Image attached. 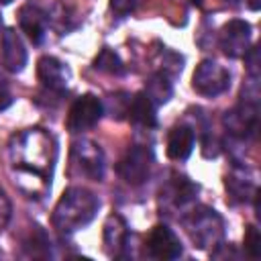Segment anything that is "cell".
Listing matches in <instances>:
<instances>
[{
  "instance_id": "obj_11",
  "label": "cell",
  "mask_w": 261,
  "mask_h": 261,
  "mask_svg": "<svg viewBox=\"0 0 261 261\" xmlns=\"http://www.w3.org/2000/svg\"><path fill=\"white\" fill-rule=\"evenodd\" d=\"M147 249L149 255L155 259H177L181 255V243L177 234L165 224H159L151 230L147 239Z\"/></svg>"
},
{
  "instance_id": "obj_8",
  "label": "cell",
  "mask_w": 261,
  "mask_h": 261,
  "mask_svg": "<svg viewBox=\"0 0 261 261\" xmlns=\"http://www.w3.org/2000/svg\"><path fill=\"white\" fill-rule=\"evenodd\" d=\"M73 163L80 167L84 175H88L94 181H100L104 177V153L92 141L82 139L73 145Z\"/></svg>"
},
{
  "instance_id": "obj_16",
  "label": "cell",
  "mask_w": 261,
  "mask_h": 261,
  "mask_svg": "<svg viewBox=\"0 0 261 261\" xmlns=\"http://www.w3.org/2000/svg\"><path fill=\"white\" fill-rule=\"evenodd\" d=\"M155 104L143 94V92H139V94H135L133 98H130V102H128V108H126V114L130 116V120L133 122H137V124H141V126H147V128H151V126H155L157 124V114H155Z\"/></svg>"
},
{
  "instance_id": "obj_21",
  "label": "cell",
  "mask_w": 261,
  "mask_h": 261,
  "mask_svg": "<svg viewBox=\"0 0 261 261\" xmlns=\"http://www.w3.org/2000/svg\"><path fill=\"white\" fill-rule=\"evenodd\" d=\"M226 188L230 190L232 196H237V198H241V200H245V194L255 192V186H253V184H245V175H243V173H241V175L232 173L230 177H226Z\"/></svg>"
},
{
  "instance_id": "obj_20",
  "label": "cell",
  "mask_w": 261,
  "mask_h": 261,
  "mask_svg": "<svg viewBox=\"0 0 261 261\" xmlns=\"http://www.w3.org/2000/svg\"><path fill=\"white\" fill-rule=\"evenodd\" d=\"M94 69L104 71V73H112V75H120V73L124 71V65H122L120 57H118L112 49L104 47V49L98 53V57L94 59Z\"/></svg>"
},
{
  "instance_id": "obj_4",
  "label": "cell",
  "mask_w": 261,
  "mask_h": 261,
  "mask_svg": "<svg viewBox=\"0 0 261 261\" xmlns=\"http://www.w3.org/2000/svg\"><path fill=\"white\" fill-rule=\"evenodd\" d=\"M230 86V73L226 67L212 59H204L196 65L192 75V88L206 98H214L222 92H226Z\"/></svg>"
},
{
  "instance_id": "obj_26",
  "label": "cell",
  "mask_w": 261,
  "mask_h": 261,
  "mask_svg": "<svg viewBox=\"0 0 261 261\" xmlns=\"http://www.w3.org/2000/svg\"><path fill=\"white\" fill-rule=\"evenodd\" d=\"M249 6H251V10H259L261 0H249Z\"/></svg>"
},
{
  "instance_id": "obj_17",
  "label": "cell",
  "mask_w": 261,
  "mask_h": 261,
  "mask_svg": "<svg viewBox=\"0 0 261 261\" xmlns=\"http://www.w3.org/2000/svg\"><path fill=\"white\" fill-rule=\"evenodd\" d=\"M196 186L188 179V177H184V175H173V179H169L167 181V186L161 190V196L165 198V200H169L173 206H184V204H188L194 196H196Z\"/></svg>"
},
{
  "instance_id": "obj_14",
  "label": "cell",
  "mask_w": 261,
  "mask_h": 261,
  "mask_svg": "<svg viewBox=\"0 0 261 261\" xmlns=\"http://www.w3.org/2000/svg\"><path fill=\"white\" fill-rule=\"evenodd\" d=\"M194 151V133L188 126L171 128L167 137V157L173 161H184Z\"/></svg>"
},
{
  "instance_id": "obj_28",
  "label": "cell",
  "mask_w": 261,
  "mask_h": 261,
  "mask_svg": "<svg viewBox=\"0 0 261 261\" xmlns=\"http://www.w3.org/2000/svg\"><path fill=\"white\" fill-rule=\"evenodd\" d=\"M0 24H2V16H0Z\"/></svg>"
},
{
  "instance_id": "obj_27",
  "label": "cell",
  "mask_w": 261,
  "mask_h": 261,
  "mask_svg": "<svg viewBox=\"0 0 261 261\" xmlns=\"http://www.w3.org/2000/svg\"><path fill=\"white\" fill-rule=\"evenodd\" d=\"M10 2H14V0H0V4H10Z\"/></svg>"
},
{
  "instance_id": "obj_1",
  "label": "cell",
  "mask_w": 261,
  "mask_h": 261,
  "mask_svg": "<svg viewBox=\"0 0 261 261\" xmlns=\"http://www.w3.org/2000/svg\"><path fill=\"white\" fill-rule=\"evenodd\" d=\"M10 163L14 181L31 196H41L51 186L57 157L55 141L43 128H27L10 141Z\"/></svg>"
},
{
  "instance_id": "obj_13",
  "label": "cell",
  "mask_w": 261,
  "mask_h": 261,
  "mask_svg": "<svg viewBox=\"0 0 261 261\" xmlns=\"http://www.w3.org/2000/svg\"><path fill=\"white\" fill-rule=\"evenodd\" d=\"M18 22H20V29L22 33H27V37L33 41V43H41L45 39V33H47V22H49V16L45 10H41L39 6H33V4H24L18 12Z\"/></svg>"
},
{
  "instance_id": "obj_18",
  "label": "cell",
  "mask_w": 261,
  "mask_h": 261,
  "mask_svg": "<svg viewBox=\"0 0 261 261\" xmlns=\"http://www.w3.org/2000/svg\"><path fill=\"white\" fill-rule=\"evenodd\" d=\"M171 92H173L171 82H169V77L161 71V73H153V75L147 80L143 94H145L155 106H161V104H165V102L171 98Z\"/></svg>"
},
{
  "instance_id": "obj_12",
  "label": "cell",
  "mask_w": 261,
  "mask_h": 261,
  "mask_svg": "<svg viewBox=\"0 0 261 261\" xmlns=\"http://www.w3.org/2000/svg\"><path fill=\"white\" fill-rule=\"evenodd\" d=\"M0 45H2V65L12 73L22 71L24 65H27V59H29L22 39L12 29H6L2 33V43Z\"/></svg>"
},
{
  "instance_id": "obj_2",
  "label": "cell",
  "mask_w": 261,
  "mask_h": 261,
  "mask_svg": "<svg viewBox=\"0 0 261 261\" xmlns=\"http://www.w3.org/2000/svg\"><path fill=\"white\" fill-rule=\"evenodd\" d=\"M100 208V200L86 188H69L61 194L53 210V226L59 232H75L90 224Z\"/></svg>"
},
{
  "instance_id": "obj_25",
  "label": "cell",
  "mask_w": 261,
  "mask_h": 261,
  "mask_svg": "<svg viewBox=\"0 0 261 261\" xmlns=\"http://www.w3.org/2000/svg\"><path fill=\"white\" fill-rule=\"evenodd\" d=\"M10 104H12V94H10V90H8V84L0 77V112L6 110Z\"/></svg>"
},
{
  "instance_id": "obj_5",
  "label": "cell",
  "mask_w": 261,
  "mask_h": 261,
  "mask_svg": "<svg viewBox=\"0 0 261 261\" xmlns=\"http://www.w3.org/2000/svg\"><path fill=\"white\" fill-rule=\"evenodd\" d=\"M151 165H153V153H151V149L145 147V145H135L120 159V163L116 165V171H118V175L126 184L139 186V184H143L149 177Z\"/></svg>"
},
{
  "instance_id": "obj_23",
  "label": "cell",
  "mask_w": 261,
  "mask_h": 261,
  "mask_svg": "<svg viewBox=\"0 0 261 261\" xmlns=\"http://www.w3.org/2000/svg\"><path fill=\"white\" fill-rule=\"evenodd\" d=\"M10 212H12V206H10V200L8 196L4 194V190L0 188V228H4L10 220Z\"/></svg>"
},
{
  "instance_id": "obj_24",
  "label": "cell",
  "mask_w": 261,
  "mask_h": 261,
  "mask_svg": "<svg viewBox=\"0 0 261 261\" xmlns=\"http://www.w3.org/2000/svg\"><path fill=\"white\" fill-rule=\"evenodd\" d=\"M110 4H112V8L118 14H128V12L135 10V6L139 4V0H112Z\"/></svg>"
},
{
  "instance_id": "obj_3",
  "label": "cell",
  "mask_w": 261,
  "mask_h": 261,
  "mask_svg": "<svg viewBox=\"0 0 261 261\" xmlns=\"http://www.w3.org/2000/svg\"><path fill=\"white\" fill-rule=\"evenodd\" d=\"M184 228L188 230L190 239L194 241L196 247L208 249L214 245H220L222 241V218L218 216L216 210L200 206L192 210L188 216H184Z\"/></svg>"
},
{
  "instance_id": "obj_19",
  "label": "cell",
  "mask_w": 261,
  "mask_h": 261,
  "mask_svg": "<svg viewBox=\"0 0 261 261\" xmlns=\"http://www.w3.org/2000/svg\"><path fill=\"white\" fill-rule=\"evenodd\" d=\"M49 239L45 234V230L41 226H33L31 234L27 237L24 245H22V253L24 257H49L51 249H49Z\"/></svg>"
},
{
  "instance_id": "obj_22",
  "label": "cell",
  "mask_w": 261,
  "mask_h": 261,
  "mask_svg": "<svg viewBox=\"0 0 261 261\" xmlns=\"http://www.w3.org/2000/svg\"><path fill=\"white\" fill-rule=\"evenodd\" d=\"M245 251L253 259H257L259 253H261V234L253 224H249L247 230H245Z\"/></svg>"
},
{
  "instance_id": "obj_9",
  "label": "cell",
  "mask_w": 261,
  "mask_h": 261,
  "mask_svg": "<svg viewBox=\"0 0 261 261\" xmlns=\"http://www.w3.org/2000/svg\"><path fill=\"white\" fill-rule=\"evenodd\" d=\"M257 102H243L239 104L234 110L226 112L222 122L228 128L230 135L245 139V137H253L257 130Z\"/></svg>"
},
{
  "instance_id": "obj_15",
  "label": "cell",
  "mask_w": 261,
  "mask_h": 261,
  "mask_svg": "<svg viewBox=\"0 0 261 261\" xmlns=\"http://www.w3.org/2000/svg\"><path fill=\"white\" fill-rule=\"evenodd\" d=\"M128 241V228H126V222L122 220V216L118 214H110L104 222V245H106V251L110 255H118L120 249L126 245Z\"/></svg>"
},
{
  "instance_id": "obj_10",
  "label": "cell",
  "mask_w": 261,
  "mask_h": 261,
  "mask_svg": "<svg viewBox=\"0 0 261 261\" xmlns=\"http://www.w3.org/2000/svg\"><path fill=\"white\" fill-rule=\"evenodd\" d=\"M37 75L39 82L43 84V88L51 94H63L67 90V82H69V69L55 57H41L37 63Z\"/></svg>"
},
{
  "instance_id": "obj_7",
  "label": "cell",
  "mask_w": 261,
  "mask_h": 261,
  "mask_svg": "<svg viewBox=\"0 0 261 261\" xmlns=\"http://www.w3.org/2000/svg\"><path fill=\"white\" fill-rule=\"evenodd\" d=\"M251 45V24L247 20L234 18L228 20L222 27L220 33V49L228 55V57H245V53L249 51Z\"/></svg>"
},
{
  "instance_id": "obj_6",
  "label": "cell",
  "mask_w": 261,
  "mask_h": 261,
  "mask_svg": "<svg viewBox=\"0 0 261 261\" xmlns=\"http://www.w3.org/2000/svg\"><path fill=\"white\" fill-rule=\"evenodd\" d=\"M102 114H104L102 102L96 96L86 94L71 104L69 116H67V128L71 133H84V130L92 128L102 118Z\"/></svg>"
}]
</instances>
